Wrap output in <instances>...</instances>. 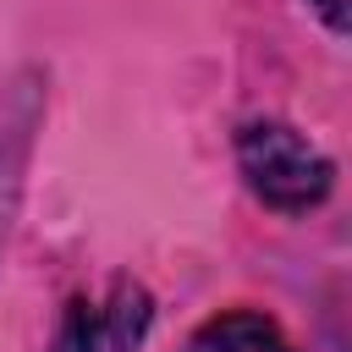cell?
Segmentation results:
<instances>
[{
    "label": "cell",
    "instance_id": "1",
    "mask_svg": "<svg viewBox=\"0 0 352 352\" xmlns=\"http://www.w3.org/2000/svg\"><path fill=\"white\" fill-rule=\"evenodd\" d=\"M236 170L275 214H308L336 187V160L280 116H253L236 126Z\"/></svg>",
    "mask_w": 352,
    "mask_h": 352
},
{
    "label": "cell",
    "instance_id": "2",
    "mask_svg": "<svg viewBox=\"0 0 352 352\" xmlns=\"http://www.w3.org/2000/svg\"><path fill=\"white\" fill-rule=\"evenodd\" d=\"M38 121H44V77L33 66L6 72L0 77V253H6V236H11L16 209H22Z\"/></svg>",
    "mask_w": 352,
    "mask_h": 352
},
{
    "label": "cell",
    "instance_id": "3",
    "mask_svg": "<svg viewBox=\"0 0 352 352\" xmlns=\"http://www.w3.org/2000/svg\"><path fill=\"white\" fill-rule=\"evenodd\" d=\"M148 319H154V302L138 280H116V292L99 302V308H77L72 314V336L66 346L72 352H138L143 336H148Z\"/></svg>",
    "mask_w": 352,
    "mask_h": 352
},
{
    "label": "cell",
    "instance_id": "4",
    "mask_svg": "<svg viewBox=\"0 0 352 352\" xmlns=\"http://www.w3.org/2000/svg\"><path fill=\"white\" fill-rule=\"evenodd\" d=\"M182 352H297L286 341V330L270 319V314H253V308H231V314H214L204 319Z\"/></svg>",
    "mask_w": 352,
    "mask_h": 352
},
{
    "label": "cell",
    "instance_id": "5",
    "mask_svg": "<svg viewBox=\"0 0 352 352\" xmlns=\"http://www.w3.org/2000/svg\"><path fill=\"white\" fill-rule=\"evenodd\" d=\"M308 11H314L336 38H346V0H308Z\"/></svg>",
    "mask_w": 352,
    "mask_h": 352
}]
</instances>
